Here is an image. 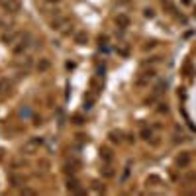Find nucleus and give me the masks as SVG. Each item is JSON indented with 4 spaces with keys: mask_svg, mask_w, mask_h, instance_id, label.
I'll return each instance as SVG.
<instances>
[{
    "mask_svg": "<svg viewBox=\"0 0 196 196\" xmlns=\"http://www.w3.org/2000/svg\"><path fill=\"white\" fill-rule=\"evenodd\" d=\"M0 6L8 14H16L20 12V0H0Z\"/></svg>",
    "mask_w": 196,
    "mask_h": 196,
    "instance_id": "nucleus-1",
    "label": "nucleus"
},
{
    "mask_svg": "<svg viewBox=\"0 0 196 196\" xmlns=\"http://www.w3.org/2000/svg\"><path fill=\"white\" fill-rule=\"evenodd\" d=\"M41 143H43V139L41 137H32V139H28L26 141V145H24V151L26 153H33L35 149H39Z\"/></svg>",
    "mask_w": 196,
    "mask_h": 196,
    "instance_id": "nucleus-2",
    "label": "nucleus"
},
{
    "mask_svg": "<svg viewBox=\"0 0 196 196\" xmlns=\"http://www.w3.org/2000/svg\"><path fill=\"white\" fill-rule=\"evenodd\" d=\"M28 39H30V35L26 33V39L22 37L20 41H16L18 45H14V47H12V51H14L16 55H20V53H24V51H26V47H28Z\"/></svg>",
    "mask_w": 196,
    "mask_h": 196,
    "instance_id": "nucleus-3",
    "label": "nucleus"
},
{
    "mask_svg": "<svg viewBox=\"0 0 196 196\" xmlns=\"http://www.w3.org/2000/svg\"><path fill=\"white\" fill-rule=\"evenodd\" d=\"M67 24H69V22H67L65 18H61V16H57L55 20H53V22H51V26H53V30H63V28H65Z\"/></svg>",
    "mask_w": 196,
    "mask_h": 196,
    "instance_id": "nucleus-4",
    "label": "nucleus"
},
{
    "mask_svg": "<svg viewBox=\"0 0 196 196\" xmlns=\"http://www.w3.org/2000/svg\"><path fill=\"white\" fill-rule=\"evenodd\" d=\"M18 37V32L16 30H12L10 28V32H6L4 35H2V39H4V43H14V39Z\"/></svg>",
    "mask_w": 196,
    "mask_h": 196,
    "instance_id": "nucleus-5",
    "label": "nucleus"
},
{
    "mask_svg": "<svg viewBox=\"0 0 196 196\" xmlns=\"http://www.w3.org/2000/svg\"><path fill=\"white\" fill-rule=\"evenodd\" d=\"M10 88H12V84L8 82V79H0V94H2V96L8 94Z\"/></svg>",
    "mask_w": 196,
    "mask_h": 196,
    "instance_id": "nucleus-6",
    "label": "nucleus"
},
{
    "mask_svg": "<svg viewBox=\"0 0 196 196\" xmlns=\"http://www.w3.org/2000/svg\"><path fill=\"white\" fill-rule=\"evenodd\" d=\"M116 22H118V26H120V28H128V24H130V18L124 16V14H120V16L116 18Z\"/></svg>",
    "mask_w": 196,
    "mask_h": 196,
    "instance_id": "nucleus-7",
    "label": "nucleus"
},
{
    "mask_svg": "<svg viewBox=\"0 0 196 196\" xmlns=\"http://www.w3.org/2000/svg\"><path fill=\"white\" fill-rule=\"evenodd\" d=\"M75 39L79 41V43H84V41H86V33H79V35H77Z\"/></svg>",
    "mask_w": 196,
    "mask_h": 196,
    "instance_id": "nucleus-8",
    "label": "nucleus"
},
{
    "mask_svg": "<svg viewBox=\"0 0 196 196\" xmlns=\"http://www.w3.org/2000/svg\"><path fill=\"white\" fill-rule=\"evenodd\" d=\"M47 67H49V61H41V65H37V69H39V71H45Z\"/></svg>",
    "mask_w": 196,
    "mask_h": 196,
    "instance_id": "nucleus-9",
    "label": "nucleus"
}]
</instances>
